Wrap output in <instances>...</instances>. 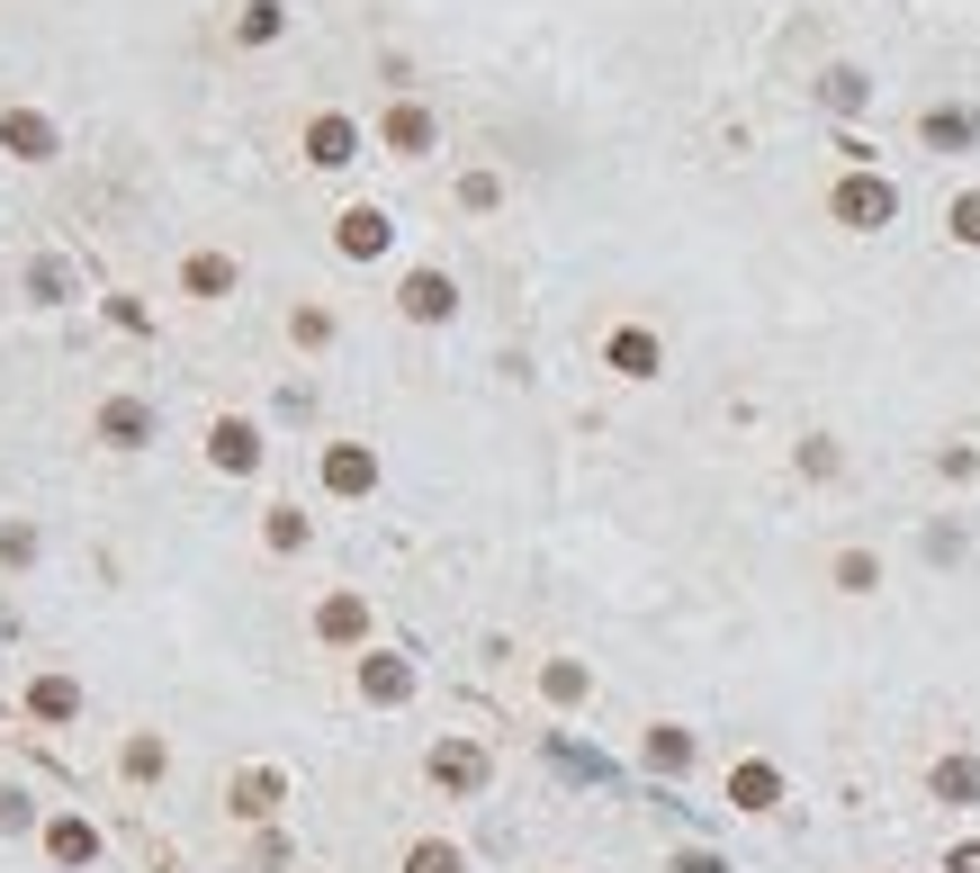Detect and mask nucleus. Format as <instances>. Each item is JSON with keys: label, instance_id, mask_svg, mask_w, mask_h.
Instances as JSON below:
<instances>
[{"label": "nucleus", "instance_id": "obj_2", "mask_svg": "<svg viewBox=\"0 0 980 873\" xmlns=\"http://www.w3.org/2000/svg\"><path fill=\"white\" fill-rule=\"evenodd\" d=\"M414 873H459V864H450V846H424V855H414Z\"/></svg>", "mask_w": 980, "mask_h": 873}, {"label": "nucleus", "instance_id": "obj_1", "mask_svg": "<svg viewBox=\"0 0 980 873\" xmlns=\"http://www.w3.org/2000/svg\"><path fill=\"white\" fill-rule=\"evenodd\" d=\"M0 136H10V145H28V154H45V126H37V117H0Z\"/></svg>", "mask_w": 980, "mask_h": 873}]
</instances>
